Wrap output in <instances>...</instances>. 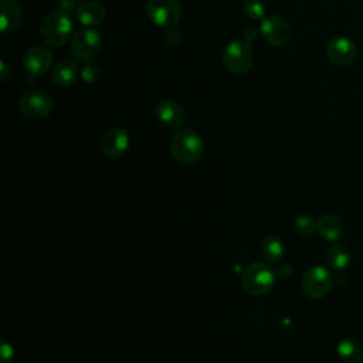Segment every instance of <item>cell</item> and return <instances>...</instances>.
<instances>
[{"label":"cell","mask_w":363,"mask_h":363,"mask_svg":"<svg viewBox=\"0 0 363 363\" xmlns=\"http://www.w3.org/2000/svg\"><path fill=\"white\" fill-rule=\"evenodd\" d=\"M79 75H81L84 82L94 84V82H98L101 79L102 71H101V68L96 64H94L91 61V62H85V65L79 71Z\"/></svg>","instance_id":"obj_22"},{"label":"cell","mask_w":363,"mask_h":363,"mask_svg":"<svg viewBox=\"0 0 363 363\" xmlns=\"http://www.w3.org/2000/svg\"><path fill=\"white\" fill-rule=\"evenodd\" d=\"M77 18L82 26L94 27L104 21L105 18V7L95 0H86L78 4L77 7Z\"/></svg>","instance_id":"obj_14"},{"label":"cell","mask_w":363,"mask_h":363,"mask_svg":"<svg viewBox=\"0 0 363 363\" xmlns=\"http://www.w3.org/2000/svg\"><path fill=\"white\" fill-rule=\"evenodd\" d=\"M277 274H278L279 277H282V278H286V277L291 274V265H288V264L281 265L279 269L277 271Z\"/></svg>","instance_id":"obj_27"},{"label":"cell","mask_w":363,"mask_h":363,"mask_svg":"<svg viewBox=\"0 0 363 363\" xmlns=\"http://www.w3.org/2000/svg\"><path fill=\"white\" fill-rule=\"evenodd\" d=\"M102 50V37L94 28L78 30L71 40V52L72 55L82 61L91 62Z\"/></svg>","instance_id":"obj_6"},{"label":"cell","mask_w":363,"mask_h":363,"mask_svg":"<svg viewBox=\"0 0 363 363\" xmlns=\"http://www.w3.org/2000/svg\"><path fill=\"white\" fill-rule=\"evenodd\" d=\"M325 54L330 64L336 67H347L354 62L359 50L353 40L347 37H335L326 44Z\"/></svg>","instance_id":"obj_9"},{"label":"cell","mask_w":363,"mask_h":363,"mask_svg":"<svg viewBox=\"0 0 363 363\" xmlns=\"http://www.w3.org/2000/svg\"><path fill=\"white\" fill-rule=\"evenodd\" d=\"M318 221L309 216V214H302L298 216L294 221V228L299 235H311L316 230Z\"/></svg>","instance_id":"obj_21"},{"label":"cell","mask_w":363,"mask_h":363,"mask_svg":"<svg viewBox=\"0 0 363 363\" xmlns=\"http://www.w3.org/2000/svg\"><path fill=\"white\" fill-rule=\"evenodd\" d=\"M52 64V52L44 45H34L23 57V67L30 77L44 75Z\"/></svg>","instance_id":"obj_11"},{"label":"cell","mask_w":363,"mask_h":363,"mask_svg":"<svg viewBox=\"0 0 363 363\" xmlns=\"http://www.w3.org/2000/svg\"><path fill=\"white\" fill-rule=\"evenodd\" d=\"M0 27L3 34L14 31L23 18V11L16 0H0Z\"/></svg>","instance_id":"obj_15"},{"label":"cell","mask_w":363,"mask_h":363,"mask_svg":"<svg viewBox=\"0 0 363 363\" xmlns=\"http://www.w3.org/2000/svg\"><path fill=\"white\" fill-rule=\"evenodd\" d=\"M170 153L172 156L184 164L197 163L204 153V143L200 135L190 129L183 128L177 130L170 139Z\"/></svg>","instance_id":"obj_1"},{"label":"cell","mask_w":363,"mask_h":363,"mask_svg":"<svg viewBox=\"0 0 363 363\" xmlns=\"http://www.w3.org/2000/svg\"><path fill=\"white\" fill-rule=\"evenodd\" d=\"M333 285V277L328 268L322 265H313L308 268L302 277L301 286L306 296L319 299L325 296Z\"/></svg>","instance_id":"obj_7"},{"label":"cell","mask_w":363,"mask_h":363,"mask_svg":"<svg viewBox=\"0 0 363 363\" xmlns=\"http://www.w3.org/2000/svg\"><path fill=\"white\" fill-rule=\"evenodd\" d=\"M78 74H79V69L74 61L62 60L52 69V82L57 86L65 88V86L74 84Z\"/></svg>","instance_id":"obj_17"},{"label":"cell","mask_w":363,"mask_h":363,"mask_svg":"<svg viewBox=\"0 0 363 363\" xmlns=\"http://www.w3.org/2000/svg\"><path fill=\"white\" fill-rule=\"evenodd\" d=\"M129 133L122 128H112L101 138V150L108 157H119L129 147Z\"/></svg>","instance_id":"obj_12"},{"label":"cell","mask_w":363,"mask_h":363,"mask_svg":"<svg viewBox=\"0 0 363 363\" xmlns=\"http://www.w3.org/2000/svg\"><path fill=\"white\" fill-rule=\"evenodd\" d=\"M316 231L323 240L335 242L343 234V223L336 214L326 213L319 217L316 224Z\"/></svg>","instance_id":"obj_16"},{"label":"cell","mask_w":363,"mask_h":363,"mask_svg":"<svg viewBox=\"0 0 363 363\" xmlns=\"http://www.w3.org/2000/svg\"><path fill=\"white\" fill-rule=\"evenodd\" d=\"M242 9L245 16L254 20H258L265 14V4L262 0H245Z\"/></svg>","instance_id":"obj_23"},{"label":"cell","mask_w":363,"mask_h":363,"mask_svg":"<svg viewBox=\"0 0 363 363\" xmlns=\"http://www.w3.org/2000/svg\"><path fill=\"white\" fill-rule=\"evenodd\" d=\"M257 37V31H255V28L254 27H247L245 30H244V40L245 41H251V40H254Z\"/></svg>","instance_id":"obj_26"},{"label":"cell","mask_w":363,"mask_h":363,"mask_svg":"<svg viewBox=\"0 0 363 363\" xmlns=\"http://www.w3.org/2000/svg\"><path fill=\"white\" fill-rule=\"evenodd\" d=\"M182 40V35H180V31L176 30L174 27H170L167 28V31L164 33V41L172 45V47H176Z\"/></svg>","instance_id":"obj_24"},{"label":"cell","mask_w":363,"mask_h":363,"mask_svg":"<svg viewBox=\"0 0 363 363\" xmlns=\"http://www.w3.org/2000/svg\"><path fill=\"white\" fill-rule=\"evenodd\" d=\"M337 357L345 363H359L363 359L362 343L356 339H342L336 346Z\"/></svg>","instance_id":"obj_18"},{"label":"cell","mask_w":363,"mask_h":363,"mask_svg":"<svg viewBox=\"0 0 363 363\" xmlns=\"http://www.w3.org/2000/svg\"><path fill=\"white\" fill-rule=\"evenodd\" d=\"M352 259L350 250L343 244H333L326 251V262L335 271H342L349 267Z\"/></svg>","instance_id":"obj_19"},{"label":"cell","mask_w":363,"mask_h":363,"mask_svg":"<svg viewBox=\"0 0 363 363\" xmlns=\"http://www.w3.org/2000/svg\"><path fill=\"white\" fill-rule=\"evenodd\" d=\"M241 282L245 292L252 296H262L272 289L275 272L264 262H252L245 268Z\"/></svg>","instance_id":"obj_3"},{"label":"cell","mask_w":363,"mask_h":363,"mask_svg":"<svg viewBox=\"0 0 363 363\" xmlns=\"http://www.w3.org/2000/svg\"><path fill=\"white\" fill-rule=\"evenodd\" d=\"M72 31V20L62 10L47 13L40 24V34L45 44L51 47L64 45Z\"/></svg>","instance_id":"obj_2"},{"label":"cell","mask_w":363,"mask_h":363,"mask_svg":"<svg viewBox=\"0 0 363 363\" xmlns=\"http://www.w3.org/2000/svg\"><path fill=\"white\" fill-rule=\"evenodd\" d=\"M18 108L23 116H26L27 119L40 121L50 115L52 109V99L45 91L40 88H33L21 94Z\"/></svg>","instance_id":"obj_5"},{"label":"cell","mask_w":363,"mask_h":363,"mask_svg":"<svg viewBox=\"0 0 363 363\" xmlns=\"http://www.w3.org/2000/svg\"><path fill=\"white\" fill-rule=\"evenodd\" d=\"M156 119L164 128H179L184 122L183 108L172 99L160 101L155 108Z\"/></svg>","instance_id":"obj_13"},{"label":"cell","mask_w":363,"mask_h":363,"mask_svg":"<svg viewBox=\"0 0 363 363\" xmlns=\"http://www.w3.org/2000/svg\"><path fill=\"white\" fill-rule=\"evenodd\" d=\"M0 69H1V81H6L7 79V75H9V69H7V65H6V62L1 60V62H0Z\"/></svg>","instance_id":"obj_28"},{"label":"cell","mask_w":363,"mask_h":363,"mask_svg":"<svg viewBox=\"0 0 363 363\" xmlns=\"http://www.w3.org/2000/svg\"><path fill=\"white\" fill-rule=\"evenodd\" d=\"M259 31L262 38L274 47L285 45L291 38V27L288 21L279 16H269L264 18L259 26Z\"/></svg>","instance_id":"obj_10"},{"label":"cell","mask_w":363,"mask_h":363,"mask_svg":"<svg viewBox=\"0 0 363 363\" xmlns=\"http://www.w3.org/2000/svg\"><path fill=\"white\" fill-rule=\"evenodd\" d=\"M13 347L6 340H1V363H10L13 360Z\"/></svg>","instance_id":"obj_25"},{"label":"cell","mask_w":363,"mask_h":363,"mask_svg":"<svg viewBox=\"0 0 363 363\" xmlns=\"http://www.w3.org/2000/svg\"><path fill=\"white\" fill-rule=\"evenodd\" d=\"M225 68L237 75L245 74L251 69L254 62V51L248 41L244 38L234 40L227 44L223 54Z\"/></svg>","instance_id":"obj_4"},{"label":"cell","mask_w":363,"mask_h":363,"mask_svg":"<svg viewBox=\"0 0 363 363\" xmlns=\"http://www.w3.org/2000/svg\"><path fill=\"white\" fill-rule=\"evenodd\" d=\"M259 252H261V255L265 261L278 262L282 258L284 252H285V247H284L282 241L278 237L268 235L261 241Z\"/></svg>","instance_id":"obj_20"},{"label":"cell","mask_w":363,"mask_h":363,"mask_svg":"<svg viewBox=\"0 0 363 363\" xmlns=\"http://www.w3.org/2000/svg\"><path fill=\"white\" fill-rule=\"evenodd\" d=\"M147 17L160 27H174L182 16V7L177 0H147Z\"/></svg>","instance_id":"obj_8"}]
</instances>
